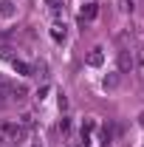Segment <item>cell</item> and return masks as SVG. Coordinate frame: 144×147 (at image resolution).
Segmentation results:
<instances>
[{
  "instance_id": "1",
  "label": "cell",
  "mask_w": 144,
  "mask_h": 147,
  "mask_svg": "<svg viewBox=\"0 0 144 147\" xmlns=\"http://www.w3.org/2000/svg\"><path fill=\"white\" fill-rule=\"evenodd\" d=\"M0 91H3V96H9L11 102H23V99H26V93H28V88H26L23 82H6Z\"/></svg>"
},
{
  "instance_id": "14",
  "label": "cell",
  "mask_w": 144,
  "mask_h": 147,
  "mask_svg": "<svg viewBox=\"0 0 144 147\" xmlns=\"http://www.w3.org/2000/svg\"><path fill=\"white\" fill-rule=\"evenodd\" d=\"M45 3H48L51 9H54V6H59V0H45Z\"/></svg>"
},
{
  "instance_id": "12",
  "label": "cell",
  "mask_w": 144,
  "mask_h": 147,
  "mask_svg": "<svg viewBox=\"0 0 144 147\" xmlns=\"http://www.w3.org/2000/svg\"><path fill=\"white\" fill-rule=\"evenodd\" d=\"M51 91V88H48V85H42V88H40V91H37V99H40V102H42V99H45V93Z\"/></svg>"
},
{
  "instance_id": "5",
  "label": "cell",
  "mask_w": 144,
  "mask_h": 147,
  "mask_svg": "<svg viewBox=\"0 0 144 147\" xmlns=\"http://www.w3.org/2000/svg\"><path fill=\"white\" fill-rule=\"evenodd\" d=\"M14 0H0V17H14Z\"/></svg>"
},
{
  "instance_id": "2",
  "label": "cell",
  "mask_w": 144,
  "mask_h": 147,
  "mask_svg": "<svg viewBox=\"0 0 144 147\" xmlns=\"http://www.w3.org/2000/svg\"><path fill=\"white\" fill-rule=\"evenodd\" d=\"M133 62H136V59H133V54H130V51H119V74H127L130 71V68H133Z\"/></svg>"
},
{
  "instance_id": "11",
  "label": "cell",
  "mask_w": 144,
  "mask_h": 147,
  "mask_svg": "<svg viewBox=\"0 0 144 147\" xmlns=\"http://www.w3.org/2000/svg\"><path fill=\"white\" fill-rule=\"evenodd\" d=\"M0 57H3V59H9V62L14 59V54H11V48H6V45H0Z\"/></svg>"
},
{
  "instance_id": "8",
  "label": "cell",
  "mask_w": 144,
  "mask_h": 147,
  "mask_svg": "<svg viewBox=\"0 0 144 147\" xmlns=\"http://www.w3.org/2000/svg\"><path fill=\"white\" fill-rule=\"evenodd\" d=\"M6 133L14 139V142H20V139H26V130L23 127H14V125H6Z\"/></svg>"
},
{
  "instance_id": "3",
  "label": "cell",
  "mask_w": 144,
  "mask_h": 147,
  "mask_svg": "<svg viewBox=\"0 0 144 147\" xmlns=\"http://www.w3.org/2000/svg\"><path fill=\"white\" fill-rule=\"evenodd\" d=\"M119 85H122V74H119V71H113V74H108V76H105V79H102V88H105V91H116V88H119Z\"/></svg>"
},
{
  "instance_id": "13",
  "label": "cell",
  "mask_w": 144,
  "mask_h": 147,
  "mask_svg": "<svg viewBox=\"0 0 144 147\" xmlns=\"http://www.w3.org/2000/svg\"><path fill=\"white\" fill-rule=\"evenodd\" d=\"M59 108H62V110H68V99H65V93H59Z\"/></svg>"
},
{
  "instance_id": "6",
  "label": "cell",
  "mask_w": 144,
  "mask_h": 147,
  "mask_svg": "<svg viewBox=\"0 0 144 147\" xmlns=\"http://www.w3.org/2000/svg\"><path fill=\"white\" fill-rule=\"evenodd\" d=\"M11 65H14V71H17V74H23V76H28V74H34V68H31L28 62H23V59H17V57L11 59Z\"/></svg>"
},
{
  "instance_id": "9",
  "label": "cell",
  "mask_w": 144,
  "mask_h": 147,
  "mask_svg": "<svg viewBox=\"0 0 144 147\" xmlns=\"http://www.w3.org/2000/svg\"><path fill=\"white\" fill-rule=\"evenodd\" d=\"M51 37H54L57 42H65V26H59V23H57L54 28H51Z\"/></svg>"
},
{
  "instance_id": "7",
  "label": "cell",
  "mask_w": 144,
  "mask_h": 147,
  "mask_svg": "<svg viewBox=\"0 0 144 147\" xmlns=\"http://www.w3.org/2000/svg\"><path fill=\"white\" fill-rule=\"evenodd\" d=\"M102 59H105V54H102V45H96V48L88 54V65H102Z\"/></svg>"
},
{
  "instance_id": "4",
  "label": "cell",
  "mask_w": 144,
  "mask_h": 147,
  "mask_svg": "<svg viewBox=\"0 0 144 147\" xmlns=\"http://www.w3.org/2000/svg\"><path fill=\"white\" fill-rule=\"evenodd\" d=\"M96 14H99V3H85L82 6V23H90V20H96Z\"/></svg>"
},
{
  "instance_id": "10",
  "label": "cell",
  "mask_w": 144,
  "mask_h": 147,
  "mask_svg": "<svg viewBox=\"0 0 144 147\" xmlns=\"http://www.w3.org/2000/svg\"><path fill=\"white\" fill-rule=\"evenodd\" d=\"M116 3H119V9H122L124 14H130V11L136 9V3H133V0H116Z\"/></svg>"
},
{
  "instance_id": "15",
  "label": "cell",
  "mask_w": 144,
  "mask_h": 147,
  "mask_svg": "<svg viewBox=\"0 0 144 147\" xmlns=\"http://www.w3.org/2000/svg\"><path fill=\"white\" fill-rule=\"evenodd\" d=\"M3 85H6V79H3V76H0V88H3Z\"/></svg>"
}]
</instances>
